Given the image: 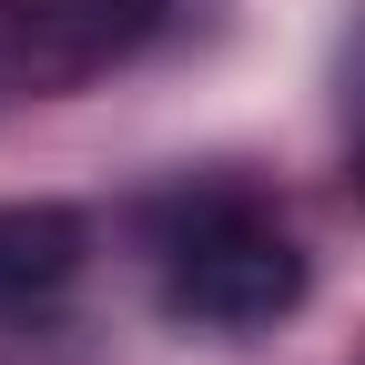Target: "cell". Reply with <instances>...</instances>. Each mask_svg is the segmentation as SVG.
I'll return each instance as SVG.
<instances>
[{"mask_svg": "<svg viewBox=\"0 0 365 365\" xmlns=\"http://www.w3.org/2000/svg\"><path fill=\"white\" fill-rule=\"evenodd\" d=\"M163 31V0H0V51L31 81H91Z\"/></svg>", "mask_w": 365, "mask_h": 365, "instance_id": "cell-2", "label": "cell"}, {"mask_svg": "<svg viewBox=\"0 0 365 365\" xmlns=\"http://www.w3.org/2000/svg\"><path fill=\"white\" fill-rule=\"evenodd\" d=\"M81 213L71 203H0V304H31L81 274Z\"/></svg>", "mask_w": 365, "mask_h": 365, "instance_id": "cell-3", "label": "cell"}, {"mask_svg": "<svg viewBox=\"0 0 365 365\" xmlns=\"http://www.w3.org/2000/svg\"><path fill=\"white\" fill-rule=\"evenodd\" d=\"M153 284H163V314L193 335H264L304 304L314 264L254 193H182L163 203Z\"/></svg>", "mask_w": 365, "mask_h": 365, "instance_id": "cell-1", "label": "cell"}, {"mask_svg": "<svg viewBox=\"0 0 365 365\" xmlns=\"http://www.w3.org/2000/svg\"><path fill=\"white\" fill-rule=\"evenodd\" d=\"M355 193H365V143H355Z\"/></svg>", "mask_w": 365, "mask_h": 365, "instance_id": "cell-4", "label": "cell"}]
</instances>
